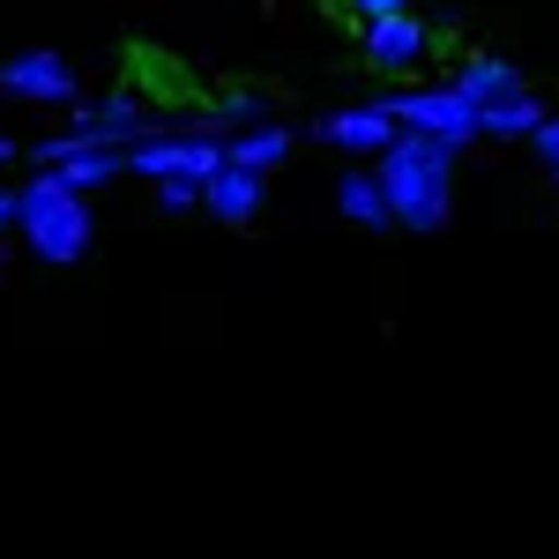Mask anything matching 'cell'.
I'll return each mask as SVG.
<instances>
[{"instance_id":"cell-1","label":"cell","mask_w":559,"mask_h":559,"mask_svg":"<svg viewBox=\"0 0 559 559\" xmlns=\"http://www.w3.org/2000/svg\"><path fill=\"white\" fill-rule=\"evenodd\" d=\"M373 187L388 202V224H403V231H440L455 216V157L418 134H395L373 157Z\"/></svg>"},{"instance_id":"cell-2","label":"cell","mask_w":559,"mask_h":559,"mask_svg":"<svg viewBox=\"0 0 559 559\" xmlns=\"http://www.w3.org/2000/svg\"><path fill=\"white\" fill-rule=\"evenodd\" d=\"M15 239H23L31 261H45V269H75V261L90 254V239H97V202L75 194L68 179L31 173L15 187Z\"/></svg>"},{"instance_id":"cell-3","label":"cell","mask_w":559,"mask_h":559,"mask_svg":"<svg viewBox=\"0 0 559 559\" xmlns=\"http://www.w3.org/2000/svg\"><path fill=\"white\" fill-rule=\"evenodd\" d=\"M120 165H128L134 179H202L224 165V120L216 112H187V120H157V128L142 134V142H128L120 150Z\"/></svg>"},{"instance_id":"cell-4","label":"cell","mask_w":559,"mask_h":559,"mask_svg":"<svg viewBox=\"0 0 559 559\" xmlns=\"http://www.w3.org/2000/svg\"><path fill=\"white\" fill-rule=\"evenodd\" d=\"M388 120L403 134H418V142H432V150H448V157H463L477 142V105H463L448 83H395L381 97Z\"/></svg>"},{"instance_id":"cell-5","label":"cell","mask_w":559,"mask_h":559,"mask_svg":"<svg viewBox=\"0 0 559 559\" xmlns=\"http://www.w3.org/2000/svg\"><path fill=\"white\" fill-rule=\"evenodd\" d=\"M0 97H15V105H52V112H75V105H83V68H75L60 45L8 52V60H0Z\"/></svg>"},{"instance_id":"cell-6","label":"cell","mask_w":559,"mask_h":559,"mask_svg":"<svg viewBox=\"0 0 559 559\" xmlns=\"http://www.w3.org/2000/svg\"><path fill=\"white\" fill-rule=\"evenodd\" d=\"M432 23L418 8H403V15H373V23H358V60L373 68V75H418L432 60Z\"/></svg>"},{"instance_id":"cell-7","label":"cell","mask_w":559,"mask_h":559,"mask_svg":"<svg viewBox=\"0 0 559 559\" xmlns=\"http://www.w3.org/2000/svg\"><path fill=\"white\" fill-rule=\"evenodd\" d=\"M395 134H403V128L388 120L381 97H358V105H336V112H321V120H313V142H329V150L350 157V165H373Z\"/></svg>"},{"instance_id":"cell-8","label":"cell","mask_w":559,"mask_h":559,"mask_svg":"<svg viewBox=\"0 0 559 559\" xmlns=\"http://www.w3.org/2000/svg\"><path fill=\"white\" fill-rule=\"evenodd\" d=\"M440 83L455 90L463 105H492V97H515V90H530V75H522L508 52H463Z\"/></svg>"},{"instance_id":"cell-9","label":"cell","mask_w":559,"mask_h":559,"mask_svg":"<svg viewBox=\"0 0 559 559\" xmlns=\"http://www.w3.org/2000/svg\"><path fill=\"white\" fill-rule=\"evenodd\" d=\"M261 202H269V179L261 173H239V165H216L210 179H202V210L216 216V224H254Z\"/></svg>"},{"instance_id":"cell-10","label":"cell","mask_w":559,"mask_h":559,"mask_svg":"<svg viewBox=\"0 0 559 559\" xmlns=\"http://www.w3.org/2000/svg\"><path fill=\"white\" fill-rule=\"evenodd\" d=\"M545 97L537 90H515V97H492V105H477V142H530V134L545 128Z\"/></svg>"},{"instance_id":"cell-11","label":"cell","mask_w":559,"mask_h":559,"mask_svg":"<svg viewBox=\"0 0 559 559\" xmlns=\"http://www.w3.org/2000/svg\"><path fill=\"white\" fill-rule=\"evenodd\" d=\"M292 142L299 134L284 128V120H254V128H239V134H224V165H239V173H276L284 157H292Z\"/></svg>"},{"instance_id":"cell-12","label":"cell","mask_w":559,"mask_h":559,"mask_svg":"<svg viewBox=\"0 0 559 559\" xmlns=\"http://www.w3.org/2000/svg\"><path fill=\"white\" fill-rule=\"evenodd\" d=\"M336 210H344L350 224H366V231H388V202H381V187H373V165H350V173L336 179Z\"/></svg>"},{"instance_id":"cell-13","label":"cell","mask_w":559,"mask_h":559,"mask_svg":"<svg viewBox=\"0 0 559 559\" xmlns=\"http://www.w3.org/2000/svg\"><path fill=\"white\" fill-rule=\"evenodd\" d=\"M52 179H68L75 194H97V187L128 179V165H120V150H75V157H60V165H52Z\"/></svg>"},{"instance_id":"cell-14","label":"cell","mask_w":559,"mask_h":559,"mask_svg":"<svg viewBox=\"0 0 559 559\" xmlns=\"http://www.w3.org/2000/svg\"><path fill=\"white\" fill-rule=\"evenodd\" d=\"M210 112H216V120H224V134L254 128V120H276V112H269V97H261V90H224V97H216Z\"/></svg>"},{"instance_id":"cell-15","label":"cell","mask_w":559,"mask_h":559,"mask_svg":"<svg viewBox=\"0 0 559 559\" xmlns=\"http://www.w3.org/2000/svg\"><path fill=\"white\" fill-rule=\"evenodd\" d=\"M530 157H537V165H545V179L559 187V112H545V128L530 134Z\"/></svg>"},{"instance_id":"cell-16","label":"cell","mask_w":559,"mask_h":559,"mask_svg":"<svg viewBox=\"0 0 559 559\" xmlns=\"http://www.w3.org/2000/svg\"><path fill=\"white\" fill-rule=\"evenodd\" d=\"M157 210H165V216L202 210V187H194V179H157Z\"/></svg>"},{"instance_id":"cell-17","label":"cell","mask_w":559,"mask_h":559,"mask_svg":"<svg viewBox=\"0 0 559 559\" xmlns=\"http://www.w3.org/2000/svg\"><path fill=\"white\" fill-rule=\"evenodd\" d=\"M411 0H344V15L350 23H373V15H403Z\"/></svg>"},{"instance_id":"cell-18","label":"cell","mask_w":559,"mask_h":559,"mask_svg":"<svg viewBox=\"0 0 559 559\" xmlns=\"http://www.w3.org/2000/svg\"><path fill=\"white\" fill-rule=\"evenodd\" d=\"M0 231H15V187L0 179Z\"/></svg>"},{"instance_id":"cell-19","label":"cell","mask_w":559,"mask_h":559,"mask_svg":"<svg viewBox=\"0 0 559 559\" xmlns=\"http://www.w3.org/2000/svg\"><path fill=\"white\" fill-rule=\"evenodd\" d=\"M15 150H23V142H15V134H0V179L15 173Z\"/></svg>"},{"instance_id":"cell-20","label":"cell","mask_w":559,"mask_h":559,"mask_svg":"<svg viewBox=\"0 0 559 559\" xmlns=\"http://www.w3.org/2000/svg\"><path fill=\"white\" fill-rule=\"evenodd\" d=\"M0 276H8V247H0Z\"/></svg>"}]
</instances>
